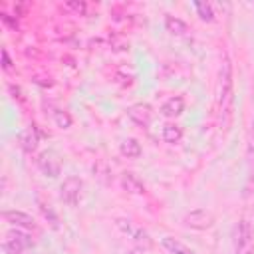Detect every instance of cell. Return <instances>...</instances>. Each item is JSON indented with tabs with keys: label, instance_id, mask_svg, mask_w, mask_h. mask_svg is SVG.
Listing matches in <instances>:
<instances>
[{
	"label": "cell",
	"instance_id": "1",
	"mask_svg": "<svg viewBox=\"0 0 254 254\" xmlns=\"http://www.w3.org/2000/svg\"><path fill=\"white\" fill-rule=\"evenodd\" d=\"M234 101V79H232V62L228 54H222L220 69H218V81H216V111L222 125H228L230 109Z\"/></svg>",
	"mask_w": 254,
	"mask_h": 254
},
{
	"label": "cell",
	"instance_id": "2",
	"mask_svg": "<svg viewBox=\"0 0 254 254\" xmlns=\"http://www.w3.org/2000/svg\"><path fill=\"white\" fill-rule=\"evenodd\" d=\"M234 254H254V226L242 218L234 230Z\"/></svg>",
	"mask_w": 254,
	"mask_h": 254
},
{
	"label": "cell",
	"instance_id": "3",
	"mask_svg": "<svg viewBox=\"0 0 254 254\" xmlns=\"http://www.w3.org/2000/svg\"><path fill=\"white\" fill-rule=\"evenodd\" d=\"M32 246H34L32 234L28 230H22V228L10 230L2 240V248L6 254H22Z\"/></svg>",
	"mask_w": 254,
	"mask_h": 254
},
{
	"label": "cell",
	"instance_id": "4",
	"mask_svg": "<svg viewBox=\"0 0 254 254\" xmlns=\"http://www.w3.org/2000/svg\"><path fill=\"white\" fill-rule=\"evenodd\" d=\"M81 189H83V181L75 175H69L64 179V183L60 187V198L67 206H77L79 198H81Z\"/></svg>",
	"mask_w": 254,
	"mask_h": 254
},
{
	"label": "cell",
	"instance_id": "5",
	"mask_svg": "<svg viewBox=\"0 0 254 254\" xmlns=\"http://www.w3.org/2000/svg\"><path fill=\"white\" fill-rule=\"evenodd\" d=\"M115 224H117V228L123 232V234H127L131 240H135L139 246H145V248H149L151 246V236L147 234V230H143L139 224H135L133 220H129V218H117L115 220Z\"/></svg>",
	"mask_w": 254,
	"mask_h": 254
},
{
	"label": "cell",
	"instance_id": "6",
	"mask_svg": "<svg viewBox=\"0 0 254 254\" xmlns=\"http://www.w3.org/2000/svg\"><path fill=\"white\" fill-rule=\"evenodd\" d=\"M183 222L189 228H194V230H208V228L214 226V214L206 208H194V210L185 214Z\"/></svg>",
	"mask_w": 254,
	"mask_h": 254
},
{
	"label": "cell",
	"instance_id": "7",
	"mask_svg": "<svg viewBox=\"0 0 254 254\" xmlns=\"http://www.w3.org/2000/svg\"><path fill=\"white\" fill-rule=\"evenodd\" d=\"M2 218H4L10 226H14V228L36 230L34 218H32L28 212H24V210H4V212H2Z\"/></svg>",
	"mask_w": 254,
	"mask_h": 254
},
{
	"label": "cell",
	"instance_id": "8",
	"mask_svg": "<svg viewBox=\"0 0 254 254\" xmlns=\"http://www.w3.org/2000/svg\"><path fill=\"white\" fill-rule=\"evenodd\" d=\"M38 143H40V133H38V127L36 125H30L26 127L22 133H20V147L26 151V153H32L38 149Z\"/></svg>",
	"mask_w": 254,
	"mask_h": 254
},
{
	"label": "cell",
	"instance_id": "9",
	"mask_svg": "<svg viewBox=\"0 0 254 254\" xmlns=\"http://www.w3.org/2000/svg\"><path fill=\"white\" fill-rule=\"evenodd\" d=\"M127 115L137 123V125H143L147 127L151 123V107L147 103H135L127 109Z\"/></svg>",
	"mask_w": 254,
	"mask_h": 254
},
{
	"label": "cell",
	"instance_id": "10",
	"mask_svg": "<svg viewBox=\"0 0 254 254\" xmlns=\"http://www.w3.org/2000/svg\"><path fill=\"white\" fill-rule=\"evenodd\" d=\"M38 167L46 177H58L60 175V161L52 153H42L38 159Z\"/></svg>",
	"mask_w": 254,
	"mask_h": 254
},
{
	"label": "cell",
	"instance_id": "11",
	"mask_svg": "<svg viewBox=\"0 0 254 254\" xmlns=\"http://www.w3.org/2000/svg\"><path fill=\"white\" fill-rule=\"evenodd\" d=\"M121 187H123L127 192H131V194H145V185H143V181H141L135 173H131V171H127V173L121 175Z\"/></svg>",
	"mask_w": 254,
	"mask_h": 254
},
{
	"label": "cell",
	"instance_id": "12",
	"mask_svg": "<svg viewBox=\"0 0 254 254\" xmlns=\"http://www.w3.org/2000/svg\"><path fill=\"white\" fill-rule=\"evenodd\" d=\"M161 244H163V248L169 254H198L196 250H192L190 246H187L185 242H181V240H177L173 236H163L161 238Z\"/></svg>",
	"mask_w": 254,
	"mask_h": 254
},
{
	"label": "cell",
	"instance_id": "13",
	"mask_svg": "<svg viewBox=\"0 0 254 254\" xmlns=\"http://www.w3.org/2000/svg\"><path fill=\"white\" fill-rule=\"evenodd\" d=\"M246 165H248V181L254 185V121L250 123L246 137Z\"/></svg>",
	"mask_w": 254,
	"mask_h": 254
},
{
	"label": "cell",
	"instance_id": "14",
	"mask_svg": "<svg viewBox=\"0 0 254 254\" xmlns=\"http://www.w3.org/2000/svg\"><path fill=\"white\" fill-rule=\"evenodd\" d=\"M185 109V99L181 95H171L163 105H161V113L167 117H177L181 115Z\"/></svg>",
	"mask_w": 254,
	"mask_h": 254
},
{
	"label": "cell",
	"instance_id": "15",
	"mask_svg": "<svg viewBox=\"0 0 254 254\" xmlns=\"http://www.w3.org/2000/svg\"><path fill=\"white\" fill-rule=\"evenodd\" d=\"M161 139L165 143H179L183 139V127L177 125V123H165L163 129H161Z\"/></svg>",
	"mask_w": 254,
	"mask_h": 254
},
{
	"label": "cell",
	"instance_id": "16",
	"mask_svg": "<svg viewBox=\"0 0 254 254\" xmlns=\"http://www.w3.org/2000/svg\"><path fill=\"white\" fill-rule=\"evenodd\" d=\"M119 151H121V155H123V157H127V159H137V157L143 153V149H141L139 141H137V139H131V137L121 141Z\"/></svg>",
	"mask_w": 254,
	"mask_h": 254
},
{
	"label": "cell",
	"instance_id": "17",
	"mask_svg": "<svg viewBox=\"0 0 254 254\" xmlns=\"http://www.w3.org/2000/svg\"><path fill=\"white\" fill-rule=\"evenodd\" d=\"M165 28L167 32H171L173 36H185L187 34V24L181 20V18H175V16H167L165 18Z\"/></svg>",
	"mask_w": 254,
	"mask_h": 254
},
{
	"label": "cell",
	"instance_id": "18",
	"mask_svg": "<svg viewBox=\"0 0 254 254\" xmlns=\"http://www.w3.org/2000/svg\"><path fill=\"white\" fill-rule=\"evenodd\" d=\"M194 8H196L200 20L214 22V8H212V4H208V2H194Z\"/></svg>",
	"mask_w": 254,
	"mask_h": 254
},
{
	"label": "cell",
	"instance_id": "19",
	"mask_svg": "<svg viewBox=\"0 0 254 254\" xmlns=\"http://www.w3.org/2000/svg\"><path fill=\"white\" fill-rule=\"evenodd\" d=\"M38 204H40V210H42V214H44V218H46V220L50 222V226L58 230V228H60V218H58V214L54 212V208H52L50 204H46V202H42V200H40Z\"/></svg>",
	"mask_w": 254,
	"mask_h": 254
},
{
	"label": "cell",
	"instance_id": "20",
	"mask_svg": "<svg viewBox=\"0 0 254 254\" xmlns=\"http://www.w3.org/2000/svg\"><path fill=\"white\" fill-rule=\"evenodd\" d=\"M54 121H56V125H58L60 129H69V127H71V123H73L71 115H69L67 111H64V109L54 111Z\"/></svg>",
	"mask_w": 254,
	"mask_h": 254
},
{
	"label": "cell",
	"instance_id": "21",
	"mask_svg": "<svg viewBox=\"0 0 254 254\" xmlns=\"http://www.w3.org/2000/svg\"><path fill=\"white\" fill-rule=\"evenodd\" d=\"M65 8H67V10H73V12H75V14H79V16H85L89 6H87L85 2H81V0H71V2H67V4H65Z\"/></svg>",
	"mask_w": 254,
	"mask_h": 254
},
{
	"label": "cell",
	"instance_id": "22",
	"mask_svg": "<svg viewBox=\"0 0 254 254\" xmlns=\"http://www.w3.org/2000/svg\"><path fill=\"white\" fill-rule=\"evenodd\" d=\"M2 67L6 71L12 69V62H10V56H8V50H2Z\"/></svg>",
	"mask_w": 254,
	"mask_h": 254
}]
</instances>
